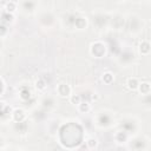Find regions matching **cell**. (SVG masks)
<instances>
[{"instance_id": "17", "label": "cell", "mask_w": 151, "mask_h": 151, "mask_svg": "<svg viewBox=\"0 0 151 151\" xmlns=\"http://www.w3.org/2000/svg\"><path fill=\"white\" fill-rule=\"evenodd\" d=\"M55 93L58 97L61 98H70V96L72 94V87L65 83V81H60L55 86Z\"/></svg>"}, {"instance_id": "24", "label": "cell", "mask_w": 151, "mask_h": 151, "mask_svg": "<svg viewBox=\"0 0 151 151\" xmlns=\"http://www.w3.org/2000/svg\"><path fill=\"white\" fill-rule=\"evenodd\" d=\"M15 21V17L13 13H8L6 11H1V22L2 24H6L8 26H11L13 22Z\"/></svg>"}, {"instance_id": "37", "label": "cell", "mask_w": 151, "mask_h": 151, "mask_svg": "<svg viewBox=\"0 0 151 151\" xmlns=\"http://www.w3.org/2000/svg\"><path fill=\"white\" fill-rule=\"evenodd\" d=\"M122 1H126V0H122Z\"/></svg>"}, {"instance_id": "8", "label": "cell", "mask_w": 151, "mask_h": 151, "mask_svg": "<svg viewBox=\"0 0 151 151\" xmlns=\"http://www.w3.org/2000/svg\"><path fill=\"white\" fill-rule=\"evenodd\" d=\"M38 22L40 25L41 28H45V29H51L55 26V22H57V18L54 15L53 12L51 11H44L41 13H39L38 15Z\"/></svg>"}, {"instance_id": "30", "label": "cell", "mask_w": 151, "mask_h": 151, "mask_svg": "<svg viewBox=\"0 0 151 151\" xmlns=\"http://www.w3.org/2000/svg\"><path fill=\"white\" fill-rule=\"evenodd\" d=\"M34 86H35V88H37L39 92H45V91L47 90V83H46V80H45L42 77H40V78H38V79L35 80Z\"/></svg>"}, {"instance_id": "4", "label": "cell", "mask_w": 151, "mask_h": 151, "mask_svg": "<svg viewBox=\"0 0 151 151\" xmlns=\"http://www.w3.org/2000/svg\"><path fill=\"white\" fill-rule=\"evenodd\" d=\"M117 125H118V127H120L124 131H126L130 136L138 134L140 129H142V124H140L139 119L133 117V116H126V117L122 118L117 123Z\"/></svg>"}, {"instance_id": "34", "label": "cell", "mask_w": 151, "mask_h": 151, "mask_svg": "<svg viewBox=\"0 0 151 151\" xmlns=\"http://www.w3.org/2000/svg\"><path fill=\"white\" fill-rule=\"evenodd\" d=\"M8 31H9V26L1 22V26H0V37H1L2 39H5V37L7 35V32H8Z\"/></svg>"}, {"instance_id": "28", "label": "cell", "mask_w": 151, "mask_h": 151, "mask_svg": "<svg viewBox=\"0 0 151 151\" xmlns=\"http://www.w3.org/2000/svg\"><path fill=\"white\" fill-rule=\"evenodd\" d=\"M140 96H144V94H147L151 92V84L147 83V81H142L139 83V86H138V90Z\"/></svg>"}, {"instance_id": "35", "label": "cell", "mask_w": 151, "mask_h": 151, "mask_svg": "<svg viewBox=\"0 0 151 151\" xmlns=\"http://www.w3.org/2000/svg\"><path fill=\"white\" fill-rule=\"evenodd\" d=\"M0 81H1V92H0V94H1V97L5 94V91H6V81H5V78L4 77H1L0 78Z\"/></svg>"}, {"instance_id": "7", "label": "cell", "mask_w": 151, "mask_h": 151, "mask_svg": "<svg viewBox=\"0 0 151 151\" xmlns=\"http://www.w3.org/2000/svg\"><path fill=\"white\" fill-rule=\"evenodd\" d=\"M110 18H111V14L107 12H101V11L93 12L92 13V25L98 32H101L110 27Z\"/></svg>"}, {"instance_id": "15", "label": "cell", "mask_w": 151, "mask_h": 151, "mask_svg": "<svg viewBox=\"0 0 151 151\" xmlns=\"http://www.w3.org/2000/svg\"><path fill=\"white\" fill-rule=\"evenodd\" d=\"M109 38H110V39L106 41L109 53H110L111 55H113L114 58H117L118 54L120 53V51L123 50V45H122L120 41L117 40L114 37H109Z\"/></svg>"}, {"instance_id": "1", "label": "cell", "mask_w": 151, "mask_h": 151, "mask_svg": "<svg viewBox=\"0 0 151 151\" xmlns=\"http://www.w3.org/2000/svg\"><path fill=\"white\" fill-rule=\"evenodd\" d=\"M84 127L79 122H66L60 125L57 136L58 142L64 149H76L84 142Z\"/></svg>"}, {"instance_id": "31", "label": "cell", "mask_w": 151, "mask_h": 151, "mask_svg": "<svg viewBox=\"0 0 151 151\" xmlns=\"http://www.w3.org/2000/svg\"><path fill=\"white\" fill-rule=\"evenodd\" d=\"M85 144H86V147L88 150H97L98 145H99V142H98V139L96 137H88L85 140Z\"/></svg>"}, {"instance_id": "9", "label": "cell", "mask_w": 151, "mask_h": 151, "mask_svg": "<svg viewBox=\"0 0 151 151\" xmlns=\"http://www.w3.org/2000/svg\"><path fill=\"white\" fill-rule=\"evenodd\" d=\"M88 52L93 57V58H97V59H100V58H104L109 50H107V45L106 42L101 41V40H96L93 42H91L90 45V48H88Z\"/></svg>"}, {"instance_id": "32", "label": "cell", "mask_w": 151, "mask_h": 151, "mask_svg": "<svg viewBox=\"0 0 151 151\" xmlns=\"http://www.w3.org/2000/svg\"><path fill=\"white\" fill-rule=\"evenodd\" d=\"M101 81L105 84V85H111L113 81H114V74L110 71H106L103 73L101 76Z\"/></svg>"}, {"instance_id": "20", "label": "cell", "mask_w": 151, "mask_h": 151, "mask_svg": "<svg viewBox=\"0 0 151 151\" xmlns=\"http://www.w3.org/2000/svg\"><path fill=\"white\" fill-rule=\"evenodd\" d=\"M27 120V113L24 109L17 107L13 110L12 113V123H19V122H24Z\"/></svg>"}, {"instance_id": "14", "label": "cell", "mask_w": 151, "mask_h": 151, "mask_svg": "<svg viewBox=\"0 0 151 151\" xmlns=\"http://www.w3.org/2000/svg\"><path fill=\"white\" fill-rule=\"evenodd\" d=\"M39 106L44 107L45 110H47L48 112H52L55 110L57 107V99L52 94H45L42 96V98L39 101Z\"/></svg>"}, {"instance_id": "10", "label": "cell", "mask_w": 151, "mask_h": 151, "mask_svg": "<svg viewBox=\"0 0 151 151\" xmlns=\"http://www.w3.org/2000/svg\"><path fill=\"white\" fill-rule=\"evenodd\" d=\"M126 27V17L122 13H113L110 18V27L116 32H120Z\"/></svg>"}, {"instance_id": "5", "label": "cell", "mask_w": 151, "mask_h": 151, "mask_svg": "<svg viewBox=\"0 0 151 151\" xmlns=\"http://www.w3.org/2000/svg\"><path fill=\"white\" fill-rule=\"evenodd\" d=\"M126 147L129 150H136V151H140V150H150L151 149V139L145 136V134H134L131 136Z\"/></svg>"}, {"instance_id": "22", "label": "cell", "mask_w": 151, "mask_h": 151, "mask_svg": "<svg viewBox=\"0 0 151 151\" xmlns=\"http://www.w3.org/2000/svg\"><path fill=\"white\" fill-rule=\"evenodd\" d=\"M13 131L17 132L20 136H24L28 131V120L19 122V123H13Z\"/></svg>"}, {"instance_id": "25", "label": "cell", "mask_w": 151, "mask_h": 151, "mask_svg": "<svg viewBox=\"0 0 151 151\" xmlns=\"http://www.w3.org/2000/svg\"><path fill=\"white\" fill-rule=\"evenodd\" d=\"M90 103H91V101L83 99V100L77 105V110H78V112H79V113H83V114L88 113V112L91 111V104H90Z\"/></svg>"}, {"instance_id": "27", "label": "cell", "mask_w": 151, "mask_h": 151, "mask_svg": "<svg viewBox=\"0 0 151 151\" xmlns=\"http://www.w3.org/2000/svg\"><path fill=\"white\" fill-rule=\"evenodd\" d=\"M126 87L131 91H137L138 90V86H139V80L136 78V77H130L127 78L126 80Z\"/></svg>"}, {"instance_id": "26", "label": "cell", "mask_w": 151, "mask_h": 151, "mask_svg": "<svg viewBox=\"0 0 151 151\" xmlns=\"http://www.w3.org/2000/svg\"><path fill=\"white\" fill-rule=\"evenodd\" d=\"M139 103H140V106L142 107H144L146 110H151V92L147 93V94L140 96Z\"/></svg>"}, {"instance_id": "3", "label": "cell", "mask_w": 151, "mask_h": 151, "mask_svg": "<svg viewBox=\"0 0 151 151\" xmlns=\"http://www.w3.org/2000/svg\"><path fill=\"white\" fill-rule=\"evenodd\" d=\"M144 27H145V22H144L143 18L140 15L130 14L129 17H126V27H125V29L129 32V34H131L133 37H138L139 34H142Z\"/></svg>"}, {"instance_id": "12", "label": "cell", "mask_w": 151, "mask_h": 151, "mask_svg": "<svg viewBox=\"0 0 151 151\" xmlns=\"http://www.w3.org/2000/svg\"><path fill=\"white\" fill-rule=\"evenodd\" d=\"M13 107L5 103L4 100L0 103V122L1 124H7L12 122V113H13Z\"/></svg>"}, {"instance_id": "13", "label": "cell", "mask_w": 151, "mask_h": 151, "mask_svg": "<svg viewBox=\"0 0 151 151\" xmlns=\"http://www.w3.org/2000/svg\"><path fill=\"white\" fill-rule=\"evenodd\" d=\"M78 13L76 12H66L63 14V17L60 18V24L64 28L67 29H74V22L77 19Z\"/></svg>"}, {"instance_id": "19", "label": "cell", "mask_w": 151, "mask_h": 151, "mask_svg": "<svg viewBox=\"0 0 151 151\" xmlns=\"http://www.w3.org/2000/svg\"><path fill=\"white\" fill-rule=\"evenodd\" d=\"M18 97L24 103L28 101L32 98V91H31V88L27 85H21L20 88H19V91H18Z\"/></svg>"}, {"instance_id": "36", "label": "cell", "mask_w": 151, "mask_h": 151, "mask_svg": "<svg viewBox=\"0 0 151 151\" xmlns=\"http://www.w3.org/2000/svg\"><path fill=\"white\" fill-rule=\"evenodd\" d=\"M134 1H137V2H144V1H147V0H134Z\"/></svg>"}, {"instance_id": "2", "label": "cell", "mask_w": 151, "mask_h": 151, "mask_svg": "<svg viewBox=\"0 0 151 151\" xmlns=\"http://www.w3.org/2000/svg\"><path fill=\"white\" fill-rule=\"evenodd\" d=\"M93 124L99 130H109L117 124L114 112L107 109L98 110L93 116Z\"/></svg>"}, {"instance_id": "29", "label": "cell", "mask_w": 151, "mask_h": 151, "mask_svg": "<svg viewBox=\"0 0 151 151\" xmlns=\"http://www.w3.org/2000/svg\"><path fill=\"white\" fill-rule=\"evenodd\" d=\"M2 9L4 11H6V12H8V13H15L17 12V9H19V7H18V2H15V1H7L4 6H2Z\"/></svg>"}, {"instance_id": "6", "label": "cell", "mask_w": 151, "mask_h": 151, "mask_svg": "<svg viewBox=\"0 0 151 151\" xmlns=\"http://www.w3.org/2000/svg\"><path fill=\"white\" fill-rule=\"evenodd\" d=\"M116 59H117V63L122 67H130L136 63L137 54L131 46H125L123 47V50L120 51V53L118 54Z\"/></svg>"}, {"instance_id": "11", "label": "cell", "mask_w": 151, "mask_h": 151, "mask_svg": "<svg viewBox=\"0 0 151 151\" xmlns=\"http://www.w3.org/2000/svg\"><path fill=\"white\" fill-rule=\"evenodd\" d=\"M18 7L20 13L25 15H32L37 12L38 8V0H19Z\"/></svg>"}, {"instance_id": "33", "label": "cell", "mask_w": 151, "mask_h": 151, "mask_svg": "<svg viewBox=\"0 0 151 151\" xmlns=\"http://www.w3.org/2000/svg\"><path fill=\"white\" fill-rule=\"evenodd\" d=\"M81 100H83V98H81L80 94H71V96H70V101H71V104H73V105H76V106H77Z\"/></svg>"}, {"instance_id": "16", "label": "cell", "mask_w": 151, "mask_h": 151, "mask_svg": "<svg viewBox=\"0 0 151 151\" xmlns=\"http://www.w3.org/2000/svg\"><path fill=\"white\" fill-rule=\"evenodd\" d=\"M48 113H50V112H48L47 110H45L44 107L39 106V107H35V109L31 112L29 117H31V119H32L33 122H35V123H42V122H45V120L47 119Z\"/></svg>"}, {"instance_id": "23", "label": "cell", "mask_w": 151, "mask_h": 151, "mask_svg": "<svg viewBox=\"0 0 151 151\" xmlns=\"http://www.w3.org/2000/svg\"><path fill=\"white\" fill-rule=\"evenodd\" d=\"M138 53L140 55H149L151 53V42L146 39H143L138 44Z\"/></svg>"}, {"instance_id": "18", "label": "cell", "mask_w": 151, "mask_h": 151, "mask_svg": "<svg viewBox=\"0 0 151 151\" xmlns=\"http://www.w3.org/2000/svg\"><path fill=\"white\" fill-rule=\"evenodd\" d=\"M130 137L131 136L126 131H124L123 129L118 127V130L113 133V142L117 145H126L127 142H129V139H130Z\"/></svg>"}, {"instance_id": "21", "label": "cell", "mask_w": 151, "mask_h": 151, "mask_svg": "<svg viewBox=\"0 0 151 151\" xmlns=\"http://www.w3.org/2000/svg\"><path fill=\"white\" fill-rule=\"evenodd\" d=\"M87 26H88V19L85 15L78 14L77 15V19H76V22H74V29H77V31H84V29L87 28Z\"/></svg>"}]
</instances>
